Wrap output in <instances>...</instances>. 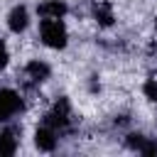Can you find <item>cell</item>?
<instances>
[{
    "label": "cell",
    "instance_id": "6da1fadb",
    "mask_svg": "<svg viewBox=\"0 0 157 157\" xmlns=\"http://www.w3.org/2000/svg\"><path fill=\"white\" fill-rule=\"evenodd\" d=\"M39 37L49 49H64L69 42V32L64 20H42L39 22Z\"/></svg>",
    "mask_w": 157,
    "mask_h": 157
},
{
    "label": "cell",
    "instance_id": "7a4b0ae2",
    "mask_svg": "<svg viewBox=\"0 0 157 157\" xmlns=\"http://www.w3.org/2000/svg\"><path fill=\"white\" fill-rule=\"evenodd\" d=\"M42 123L52 125L56 132H64V130L71 125V103H69L66 98H59V101L44 113V120H42Z\"/></svg>",
    "mask_w": 157,
    "mask_h": 157
},
{
    "label": "cell",
    "instance_id": "3957f363",
    "mask_svg": "<svg viewBox=\"0 0 157 157\" xmlns=\"http://www.w3.org/2000/svg\"><path fill=\"white\" fill-rule=\"evenodd\" d=\"M22 108H25V101L17 91L0 88V123H10Z\"/></svg>",
    "mask_w": 157,
    "mask_h": 157
},
{
    "label": "cell",
    "instance_id": "277c9868",
    "mask_svg": "<svg viewBox=\"0 0 157 157\" xmlns=\"http://www.w3.org/2000/svg\"><path fill=\"white\" fill-rule=\"evenodd\" d=\"M34 145H37V150H42V152H54L56 145H59V132H56L52 125L42 123V125L34 130Z\"/></svg>",
    "mask_w": 157,
    "mask_h": 157
},
{
    "label": "cell",
    "instance_id": "5b68a950",
    "mask_svg": "<svg viewBox=\"0 0 157 157\" xmlns=\"http://www.w3.org/2000/svg\"><path fill=\"white\" fill-rule=\"evenodd\" d=\"M49 74H52V69H49V64L42 61V59H32V61H27V66H25V81L32 83V86L44 83V81L49 78Z\"/></svg>",
    "mask_w": 157,
    "mask_h": 157
},
{
    "label": "cell",
    "instance_id": "8992f818",
    "mask_svg": "<svg viewBox=\"0 0 157 157\" xmlns=\"http://www.w3.org/2000/svg\"><path fill=\"white\" fill-rule=\"evenodd\" d=\"M66 12H69L66 0H42L37 5V15L42 20H64Z\"/></svg>",
    "mask_w": 157,
    "mask_h": 157
},
{
    "label": "cell",
    "instance_id": "52a82bcc",
    "mask_svg": "<svg viewBox=\"0 0 157 157\" xmlns=\"http://www.w3.org/2000/svg\"><path fill=\"white\" fill-rule=\"evenodd\" d=\"M91 17L98 22V27H110L115 22V12H113V5L108 0H96L91 5Z\"/></svg>",
    "mask_w": 157,
    "mask_h": 157
},
{
    "label": "cell",
    "instance_id": "ba28073f",
    "mask_svg": "<svg viewBox=\"0 0 157 157\" xmlns=\"http://www.w3.org/2000/svg\"><path fill=\"white\" fill-rule=\"evenodd\" d=\"M27 25H29V12H27V7H25V5H15V7L7 12V27H10V32L22 34V32L27 29Z\"/></svg>",
    "mask_w": 157,
    "mask_h": 157
},
{
    "label": "cell",
    "instance_id": "9c48e42d",
    "mask_svg": "<svg viewBox=\"0 0 157 157\" xmlns=\"http://www.w3.org/2000/svg\"><path fill=\"white\" fill-rule=\"evenodd\" d=\"M125 145H128L130 150L140 152V155H155V152H157V142H155L152 137L140 135V132H130V135L125 137Z\"/></svg>",
    "mask_w": 157,
    "mask_h": 157
},
{
    "label": "cell",
    "instance_id": "30bf717a",
    "mask_svg": "<svg viewBox=\"0 0 157 157\" xmlns=\"http://www.w3.org/2000/svg\"><path fill=\"white\" fill-rule=\"evenodd\" d=\"M17 152V130L15 128H2L0 130V155L10 157Z\"/></svg>",
    "mask_w": 157,
    "mask_h": 157
},
{
    "label": "cell",
    "instance_id": "8fae6325",
    "mask_svg": "<svg viewBox=\"0 0 157 157\" xmlns=\"http://www.w3.org/2000/svg\"><path fill=\"white\" fill-rule=\"evenodd\" d=\"M142 93H145L147 101L157 103V78H147V81L142 83Z\"/></svg>",
    "mask_w": 157,
    "mask_h": 157
},
{
    "label": "cell",
    "instance_id": "7c38bea8",
    "mask_svg": "<svg viewBox=\"0 0 157 157\" xmlns=\"http://www.w3.org/2000/svg\"><path fill=\"white\" fill-rule=\"evenodd\" d=\"M7 61H10V52H7V47H5V42L0 39V71L7 66Z\"/></svg>",
    "mask_w": 157,
    "mask_h": 157
}]
</instances>
